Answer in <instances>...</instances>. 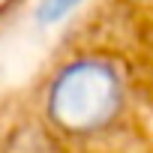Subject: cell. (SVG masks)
Segmentation results:
<instances>
[{"label":"cell","instance_id":"1","mask_svg":"<svg viewBox=\"0 0 153 153\" xmlns=\"http://www.w3.org/2000/svg\"><path fill=\"white\" fill-rule=\"evenodd\" d=\"M87 18L123 54L132 81L153 114V0H99Z\"/></svg>","mask_w":153,"mask_h":153},{"label":"cell","instance_id":"2","mask_svg":"<svg viewBox=\"0 0 153 153\" xmlns=\"http://www.w3.org/2000/svg\"><path fill=\"white\" fill-rule=\"evenodd\" d=\"M81 0H39L36 6V18L42 24H54L60 18H66L69 12H75V6H78Z\"/></svg>","mask_w":153,"mask_h":153}]
</instances>
